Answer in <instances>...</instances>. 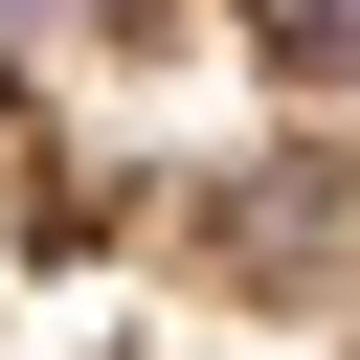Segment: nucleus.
I'll return each instance as SVG.
<instances>
[{
  "mask_svg": "<svg viewBox=\"0 0 360 360\" xmlns=\"http://www.w3.org/2000/svg\"><path fill=\"white\" fill-rule=\"evenodd\" d=\"M0 360H360V0H22Z\"/></svg>",
  "mask_w": 360,
  "mask_h": 360,
  "instance_id": "1",
  "label": "nucleus"
}]
</instances>
